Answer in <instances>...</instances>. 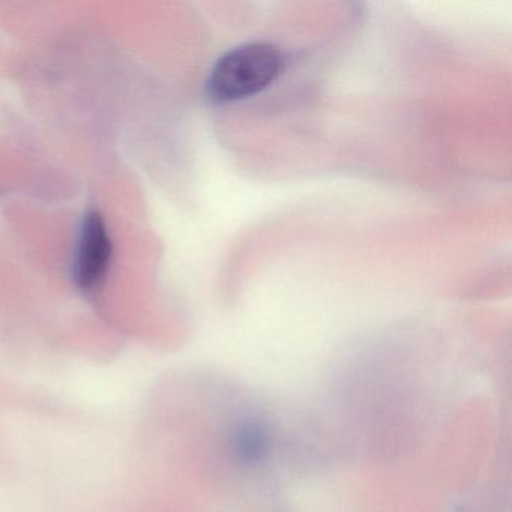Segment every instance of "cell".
Listing matches in <instances>:
<instances>
[{
    "label": "cell",
    "instance_id": "6da1fadb",
    "mask_svg": "<svg viewBox=\"0 0 512 512\" xmlns=\"http://www.w3.org/2000/svg\"><path fill=\"white\" fill-rule=\"evenodd\" d=\"M283 71V55L271 43H248L224 53L209 74L206 94L215 103L256 97Z\"/></svg>",
    "mask_w": 512,
    "mask_h": 512
},
{
    "label": "cell",
    "instance_id": "7a4b0ae2",
    "mask_svg": "<svg viewBox=\"0 0 512 512\" xmlns=\"http://www.w3.org/2000/svg\"><path fill=\"white\" fill-rule=\"evenodd\" d=\"M113 257V242L106 220L98 211H89L80 227L74 260V278L83 292L98 289L106 280Z\"/></svg>",
    "mask_w": 512,
    "mask_h": 512
},
{
    "label": "cell",
    "instance_id": "3957f363",
    "mask_svg": "<svg viewBox=\"0 0 512 512\" xmlns=\"http://www.w3.org/2000/svg\"><path fill=\"white\" fill-rule=\"evenodd\" d=\"M230 443L236 460L245 464L260 463L271 451V428L262 419H244L233 430Z\"/></svg>",
    "mask_w": 512,
    "mask_h": 512
}]
</instances>
